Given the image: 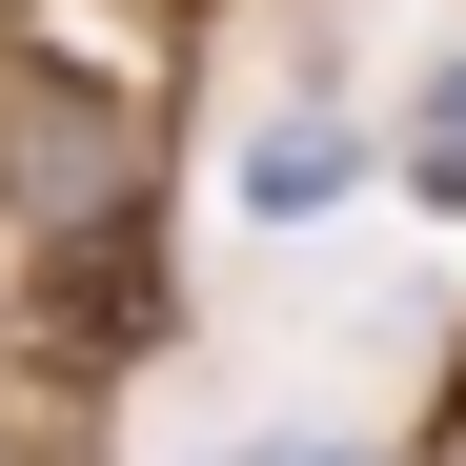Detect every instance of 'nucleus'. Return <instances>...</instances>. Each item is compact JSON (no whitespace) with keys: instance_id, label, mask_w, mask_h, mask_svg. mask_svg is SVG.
<instances>
[{"instance_id":"obj_1","label":"nucleus","mask_w":466,"mask_h":466,"mask_svg":"<svg viewBox=\"0 0 466 466\" xmlns=\"http://www.w3.org/2000/svg\"><path fill=\"white\" fill-rule=\"evenodd\" d=\"M41 304H61V345L102 365V345H142V325H163V264H142V244H61V284H41Z\"/></svg>"},{"instance_id":"obj_3","label":"nucleus","mask_w":466,"mask_h":466,"mask_svg":"<svg viewBox=\"0 0 466 466\" xmlns=\"http://www.w3.org/2000/svg\"><path fill=\"white\" fill-rule=\"evenodd\" d=\"M244 466H345V446H244Z\"/></svg>"},{"instance_id":"obj_4","label":"nucleus","mask_w":466,"mask_h":466,"mask_svg":"<svg viewBox=\"0 0 466 466\" xmlns=\"http://www.w3.org/2000/svg\"><path fill=\"white\" fill-rule=\"evenodd\" d=\"M0 466H41V446H0Z\"/></svg>"},{"instance_id":"obj_2","label":"nucleus","mask_w":466,"mask_h":466,"mask_svg":"<svg viewBox=\"0 0 466 466\" xmlns=\"http://www.w3.org/2000/svg\"><path fill=\"white\" fill-rule=\"evenodd\" d=\"M345 163H365V142L304 102V122H264V142H244V203H264V223H304V203H345Z\"/></svg>"}]
</instances>
